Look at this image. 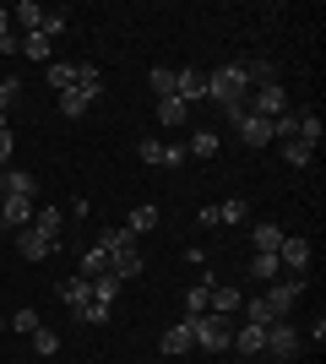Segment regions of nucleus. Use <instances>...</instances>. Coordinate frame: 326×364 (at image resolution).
Listing matches in <instances>:
<instances>
[{
    "label": "nucleus",
    "mask_w": 326,
    "mask_h": 364,
    "mask_svg": "<svg viewBox=\"0 0 326 364\" xmlns=\"http://www.w3.org/2000/svg\"><path fill=\"white\" fill-rule=\"evenodd\" d=\"M207 98H212L217 109L250 104V82H245V71H239V60H223L217 71H207Z\"/></svg>",
    "instance_id": "obj_1"
},
{
    "label": "nucleus",
    "mask_w": 326,
    "mask_h": 364,
    "mask_svg": "<svg viewBox=\"0 0 326 364\" xmlns=\"http://www.w3.org/2000/svg\"><path fill=\"white\" fill-rule=\"evenodd\" d=\"M190 337H196V348L202 353H223L234 343V332H229V316H190Z\"/></svg>",
    "instance_id": "obj_2"
},
{
    "label": "nucleus",
    "mask_w": 326,
    "mask_h": 364,
    "mask_svg": "<svg viewBox=\"0 0 326 364\" xmlns=\"http://www.w3.org/2000/svg\"><path fill=\"white\" fill-rule=\"evenodd\" d=\"M299 294H305V277H278V283H266V310H272V321H288L294 316V304H299Z\"/></svg>",
    "instance_id": "obj_3"
},
{
    "label": "nucleus",
    "mask_w": 326,
    "mask_h": 364,
    "mask_svg": "<svg viewBox=\"0 0 326 364\" xmlns=\"http://www.w3.org/2000/svg\"><path fill=\"white\" fill-rule=\"evenodd\" d=\"M266 348H272V359H299V348H305V332L299 326H288V321H272L266 326Z\"/></svg>",
    "instance_id": "obj_4"
},
{
    "label": "nucleus",
    "mask_w": 326,
    "mask_h": 364,
    "mask_svg": "<svg viewBox=\"0 0 326 364\" xmlns=\"http://www.w3.org/2000/svg\"><path fill=\"white\" fill-rule=\"evenodd\" d=\"M278 267H283V277H299L305 267H310V240L283 234V245H278Z\"/></svg>",
    "instance_id": "obj_5"
},
{
    "label": "nucleus",
    "mask_w": 326,
    "mask_h": 364,
    "mask_svg": "<svg viewBox=\"0 0 326 364\" xmlns=\"http://www.w3.org/2000/svg\"><path fill=\"white\" fill-rule=\"evenodd\" d=\"M283 109H288V92H283V82H272V87H250V114L278 120Z\"/></svg>",
    "instance_id": "obj_6"
},
{
    "label": "nucleus",
    "mask_w": 326,
    "mask_h": 364,
    "mask_svg": "<svg viewBox=\"0 0 326 364\" xmlns=\"http://www.w3.org/2000/svg\"><path fill=\"white\" fill-rule=\"evenodd\" d=\"M174 92H180V104H202V98H207V71H202V65L174 71Z\"/></svg>",
    "instance_id": "obj_7"
},
{
    "label": "nucleus",
    "mask_w": 326,
    "mask_h": 364,
    "mask_svg": "<svg viewBox=\"0 0 326 364\" xmlns=\"http://www.w3.org/2000/svg\"><path fill=\"white\" fill-rule=\"evenodd\" d=\"M141 164H153V168H180L185 164V147H163V141H141Z\"/></svg>",
    "instance_id": "obj_8"
},
{
    "label": "nucleus",
    "mask_w": 326,
    "mask_h": 364,
    "mask_svg": "<svg viewBox=\"0 0 326 364\" xmlns=\"http://www.w3.org/2000/svg\"><path fill=\"white\" fill-rule=\"evenodd\" d=\"M0 223L11 228V234H16V228H28L33 223V201L28 196H0Z\"/></svg>",
    "instance_id": "obj_9"
},
{
    "label": "nucleus",
    "mask_w": 326,
    "mask_h": 364,
    "mask_svg": "<svg viewBox=\"0 0 326 364\" xmlns=\"http://www.w3.org/2000/svg\"><path fill=\"white\" fill-rule=\"evenodd\" d=\"M49 250H55V245H49L33 223H28V228H16V256H22V261H44Z\"/></svg>",
    "instance_id": "obj_10"
},
{
    "label": "nucleus",
    "mask_w": 326,
    "mask_h": 364,
    "mask_svg": "<svg viewBox=\"0 0 326 364\" xmlns=\"http://www.w3.org/2000/svg\"><path fill=\"white\" fill-rule=\"evenodd\" d=\"M239 71H245L250 87H272V82H278V60H266V55H250V60H239Z\"/></svg>",
    "instance_id": "obj_11"
},
{
    "label": "nucleus",
    "mask_w": 326,
    "mask_h": 364,
    "mask_svg": "<svg viewBox=\"0 0 326 364\" xmlns=\"http://www.w3.org/2000/svg\"><path fill=\"white\" fill-rule=\"evenodd\" d=\"M60 299L71 304V316H82V310L93 304V283H87V277H65V283H60Z\"/></svg>",
    "instance_id": "obj_12"
},
{
    "label": "nucleus",
    "mask_w": 326,
    "mask_h": 364,
    "mask_svg": "<svg viewBox=\"0 0 326 364\" xmlns=\"http://www.w3.org/2000/svg\"><path fill=\"white\" fill-rule=\"evenodd\" d=\"M239 141H245V147H272V120L245 114V120H239Z\"/></svg>",
    "instance_id": "obj_13"
},
{
    "label": "nucleus",
    "mask_w": 326,
    "mask_h": 364,
    "mask_svg": "<svg viewBox=\"0 0 326 364\" xmlns=\"http://www.w3.org/2000/svg\"><path fill=\"white\" fill-rule=\"evenodd\" d=\"M212 289H217V283H212V277H196V283H190V289H185V316H207V304H212Z\"/></svg>",
    "instance_id": "obj_14"
},
{
    "label": "nucleus",
    "mask_w": 326,
    "mask_h": 364,
    "mask_svg": "<svg viewBox=\"0 0 326 364\" xmlns=\"http://www.w3.org/2000/svg\"><path fill=\"white\" fill-rule=\"evenodd\" d=\"M55 104H60V114H65V120H82V114H87V109L98 104V98H87L82 87H65V92H55Z\"/></svg>",
    "instance_id": "obj_15"
},
{
    "label": "nucleus",
    "mask_w": 326,
    "mask_h": 364,
    "mask_svg": "<svg viewBox=\"0 0 326 364\" xmlns=\"http://www.w3.org/2000/svg\"><path fill=\"white\" fill-rule=\"evenodd\" d=\"M158 348H163V353H190V348H196V337H190V316L180 321V326H169V332L158 337Z\"/></svg>",
    "instance_id": "obj_16"
},
{
    "label": "nucleus",
    "mask_w": 326,
    "mask_h": 364,
    "mask_svg": "<svg viewBox=\"0 0 326 364\" xmlns=\"http://www.w3.org/2000/svg\"><path fill=\"white\" fill-rule=\"evenodd\" d=\"M250 245H256V256H278L283 228H272V223H250Z\"/></svg>",
    "instance_id": "obj_17"
},
{
    "label": "nucleus",
    "mask_w": 326,
    "mask_h": 364,
    "mask_svg": "<svg viewBox=\"0 0 326 364\" xmlns=\"http://www.w3.org/2000/svg\"><path fill=\"white\" fill-rule=\"evenodd\" d=\"M109 272L120 277H141V245H125V250H114V267H109Z\"/></svg>",
    "instance_id": "obj_18"
},
{
    "label": "nucleus",
    "mask_w": 326,
    "mask_h": 364,
    "mask_svg": "<svg viewBox=\"0 0 326 364\" xmlns=\"http://www.w3.org/2000/svg\"><path fill=\"white\" fill-rule=\"evenodd\" d=\"M239 304H245V294L234 289V283H217V289H212V304H207V310H212V316H234Z\"/></svg>",
    "instance_id": "obj_19"
},
{
    "label": "nucleus",
    "mask_w": 326,
    "mask_h": 364,
    "mask_svg": "<svg viewBox=\"0 0 326 364\" xmlns=\"http://www.w3.org/2000/svg\"><path fill=\"white\" fill-rule=\"evenodd\" d=\"M234 353H266V326H239V332H234Z\"/></svg>",
    "instance_id": "obj_20"
},
{
    "label": "nucleus",
    "mask_w": 326,
    "mask_h": 364,
    "mask_svg": "<svg viewBox=\"0 0 326 364\" xmlns=\"http://www.w3.org/2000/svg\"><path fill=\"white\" fill-rule=\"evenodd\" d=\"M109 267H114V256H109L104 245H87V250H82V277H104Z\"/></svg>",
    "instance_id": "obj_21"
},
{
    "label": "nucleus",
    "mask_w": 326,
    "mask_h": 364,
    "mask_svg": "<svg viewBox=\"0 0 326 364\" xmlns=\"http://www.w3.org/2000/svg\"><path fill=\"white\" fill-rule=\"evenodd\" d=\"M38 22H44V6H38V0H16L11 6V28H38Z\"/></svg>",
    "instance_id": "obj_22"
},
{
    "label": "nucleus",
    "mask_w": 326,
    "mask_h": 364,
    "mask_svg": "<svg viewBox=\"0 0 326 364\" xmlns=\"http://www.w3.org/2000/svg\"><path fill=\"white\" fill-rule=\"evenodd\" d=\"M33 191H38V180H33L28 168H6V191L0 196H28L33 201Z\"/></svg>",
    "instance_id": "obj_23"
},
{
    "label": "nucleus",
    "mask_w": 326,
    "mask_h": 364,
    "mask_svg": "<svg viewBox=\"0 0 326 364\" xmlns=\"http://www.w3.org/2000/svg\"><path fill=\"white\" fill-rule=\"evenodd\" d=\"M33 228H38V234H44L49 245H60V228H65V213H55V207H49V213H33Z\"/></svg>",
    "instance_id": "obj_24"
},
{
    "label": "nucleus",
    "mask_w": 326,
    "mask_h": 364,
    "mask_svg": "<svg viewBox=\"0 0 326 364\" xmlns=\"http://www.w3.org/2000/svg\"><path fill=\"white\" fill-rule=\"evenodd\" d=\"M217 223H229V228H239V223H250V201H239V196H229L223 207H217Z\"/></svg>",
    "instance_id": "obj_25"
},
{
    "label": "nucleus",
    "mask_w": 326,
    "mask_h": 364,
    "mask_svg": "<svg viewBox=\"0 0 326 364\" xmlns=\"http://www.w3.org/2000/svg\"><path fill=\"white\" fill-rule=\"evenodd\" d=\"M87 283H93V299H104V304H114V299H120V289H125V283H120L114 272H104V277H87Z\"/></svg>",
    "instance_id": "obj_26"
},
{
    "label": "nucleus",
    "mask_w": 326,
    "mask_h": 364,
    "mask_svg": "<svg viewBox=\"0 0 326 364\" xmlns=\"http://www.w3.org/2000/svg\"><path fill=\"white\" fill-rule=\"evenodd\" d=\"M217 147H223V141H217V131H196V136H190V158H217Z\"/></svg>",
    "instance_id": "obj_27"
},
{
    "label": "nucleus",
    "mask_w": 326,
    "mask_h": 364,
    "mask_svg": "<svg viewBox=\"0 0 326 364\" xmlns=\"http://www.w3.org/2000/svg\"><path fill=\"white\" fill-rule=\"evenodd\" d=\"M294 136H299V114H294V109H283L278 120H272V141H294Z\"/></svg>",
    "instance_id": "obj_28"
},
{
    "label": "nucleus",
    "mask_w": 326,
    "mask_h": 364,
    "mask_svg": "<svg viewBox=\"0 0 326 364\" xmlns=\"http://www.w3.org/2000/svg\"><path fill=\"white\" fill-rule=\"evenodd\" d=\"M250 277H261V283H278V277H283L278 256H250Z\"/></svg>",
    "instance_id": "obj_29"
},
{
    "label": "nucleus",
    "mask_w": 326,
    "mask_h": 364,
    "mask_svg": "<svg viewBox=\"0 0 326 364\" xmlns=\"http://www.w3.org/2000/svg\"><path fill=\"white\" fill-rule=\"evenodd\" d=\"M49 87H55V92H65V87H77V65H65V60H55V65H49Z\"/></svg>",
    "instance_id": "obj_30"
},
{
    "label": "nucleus",
    "mask_w": 326,
    "mask_h": 364,
    "mask_svg": "<svg viewBox=\"0 0 326 364\" xmlns=\"http://www.w3.org/2000/svg\"><path fill=\"white\" fill-rule=\"evenodd\" d=\"M49 49L55 44H49L44 33H22V55H28V60H49Z\"/></svg>",
    "instance_id": "obj_31"
},
{
    "label": "nucleus",
    "mask_w": 326,
    "mask_h": 364,
    "mask_svg": "<svg viewBox=\"0 0 326 364\" xmlns=\"http://www.w3.org/2000/svg\"><path fill=\"white\" fill-rule=\"evenodd\" d=\"M283 158H288V164H294V168H305V164H310V158H315V147H310V141H283Z\"/></svg>",
    "instance_id": "obj_32"
},
{
    "label": "nucleus",
    "mask_w": 326,
    "mask_h": 364,
    "mask_svg": "<svg viewBox=\"0 0 326 364\" xmlns=\"http://www.w3.org/2000/svg\"><path fill=\"white\" fill-rule=\"evenodd\" d=\"M185 114H190V104H180V98H163V104H158V120L163 125H185Z\"/></svg>",
    "instance_id": "obj_33"
},
{
    "label": "nucleus",
    "mask_w": 326,
    "mask_h": 364,
    "mask_svg": "<svg viewBox=\"0 0 326 364\" xmlns=\"http://www.w3.org/2000/svg\"><path fill=\"white\" fill-rule=\"evenodd\" d=\"M77 87L87 92V98H98V92H104V76H98V65H77Z\"/></svg>",
    "instance_id": "obj_34"
},
{
    "label": "nucleus",
    "mask_w": 326,
    "mask_h": 364,
    "mask_svg": "<svg viewBox=\"0 0 326 364\" xmlns=\"http://www.w3.org/2000/svg\"><path fill=\"white\" fill-rule=\"evenodd\" d=\"M16 98H22V82H16V76H0V120L11 114V104H16Z\"/></svg>",
    "instance_id": "obj_35"
},
{
    "label": "nucleus",
    "mask_w": 326,
    "mask_h": 364,
    "mask_svg": "<svg viewBox=\"0 0 326 364\" xmlns=\"http://www.w3.org/2000/svg\"><path fill=\"white\" fill-rule=\"evenodd\" d=\"M98 245L114 256V250H125V245H136V234H131V228H109V234H98Z\"/></svg>",
    "instance_id": "obj_36"
},
{
    "label": "nucleus",
    "mask_w": 326,
    "mask_h": 364,
    "mask_svg": "<svg viewBox=\"0 0 326 364\" xmlns=\"http://www.w3.org/2000/svg\"><path fill=\"white\" fill-rule=\"evenodd\" d=\"M153 92H158V104H163V98H180V92H174V71H169V65H158V71H153Z\"/></svg>",
    "instance_id": "obj_37"
},
{
    "label": "nucleus",
    "mask_w": 326,
    "mask_h": 364,
    "mask_svg": "<svg viewBox=\"0 0 326 364\" xmlns=\"http://www.w3.org/2000/svg\"><path fill=\"white\" fill-rule=\"evenodd\" d=\"M239 310H245V321H250V326H272V310H266V299H245Z\"/></svg>",
    "instance_id": "obj_38"
},
{
    "label": "nucleus",
    "mask_w": 326,
    "mask_h": 364,
    "mask_svg": "<svg viewBox=\"0 0 326 364\" xmlns=\"http://www.w3.org/2000/svg\"><path fill=\"white\" fill-rule=\"evenodd\" d=\"M125 228H131V234H147V228H158V207H136Z\"/></svg>",
    "instance_id": "obj_39"
},
{
    "label": "nucleus",
    "mask_w": 326,
    "mask_h": 364,
    "mask_svg": "<svg viewBox=\"0 0 326 364\" xmlns=\"http://www.w3.org/2000/svg\"><path fill=\"white\" fill-rule=\"evenodd\" d=\"M299 141L321 147V114H299Z\"/></svg>",
    "instance_id": "obj_40"
},
{
    "label": "nucleus",
    "mask_w": 326,
    "mask_h": 364,
    "mask_svg": "<svg viewBox=\"0 0 326 364\" xmlns=\"http://www.w3.org/2000/svg\"><path fill=\"white\" fill-rule=\"evenodd\" d=\"M109 316H114V304H104V299H93V304H87V310H82V316L77 321H87V326H104V321Z\"/></svg>",
    "instance_id": "obj_41"
},
{
    "label": "nucleus",
    "mask_w": 326,
    "mask_h": 364,
    "mask_svg": "<svg viewBox=\"0 0 326 364\" xmlns=\"http://www.w3.org/2000/svg\"><path fill=\"white\" fill-rule=\"evenodd\" d=\"M33 33H44L49 44H55V38H60V33H65V16H60V11H44V22H38V28H33Z\"/></svg>",
    "instance_id": "obj_42"
},
{
    "label": "nucleus",
    "mask_w": 326,
    "mask_h": 364,
    "mask_svg": "<svg viewBox=\"0 0 326 364\" xmlns=\"http://www.w3.org/2000/svg\"><path fill=\"white\" fill-rule=\"evenodd\" d=\"M33 348H38V353H55V348H60V332H55V326H38V332H33Z\"/></svg>",
    "instance_id": "obj_43"
},
{
    "label": "nucleus",
    "mask_w": 326,
    "mask_h": 364,
    "mask_svg": "<svg viewBox=\"0 0 326 364\" xmlns=\"http://www.w3.org/2000/svg\"><path fill=\"white\" fill-rule=\"evenodd\" d=\"M38 326H44V321H38V310H16V316H11V332H38Z\"/></svg>",
    "instance_id": "obj_44"
},
{
    "label": "nucleus",
    "mask_w": 326,
    "mask_h": 364,
    "mask_svg": "<svg viewBox=\"0 0 326 364\" xmlns=\"http://www.w3.org/2000/svg\"><path fill=\"white\" fill-rule=\"evenodd\" d=\"M11 147H16V141H11V125L0 120V168H11Z\"/></svg>",
    "instance_id": "obj_45"
},
{
    "label": "nucleus",
    "mask_w": 326,
    "mask_h": 364,
    "mask_svg": "<svg viewBox=\"0 0 326 364\" xmlns=\"http://www.w3.org/2000/svg\"><path fill=\"white\" fill-rule=\"evenodd\" d=\"M6 33H16L11 28V11H0V38H6Z\"/></svg>",
    "instance_id": "obj_46"
},
{
    "label": "nucleus",
    "mask_w": 326,
    "mask_h": 364,
    "mask_svg": "<svg viewBox=\"0 0 326 364\" xmlns=\"http://www.w3.org/2000/svg\"><path fill=\"white\" fill-rule=\"evenodd\" d=\"M6 326H11V321H6V316H0V337H6Z\"/></svg>",
    "instance_id": "obj_47"
},
{
    "label": "nucleus",
    "mask_w": 326,
    "mask_h": 364,
    "mask_svg": "<svg viewBox=\"0 0 326 364\" xmlns=\"http://www.w3.org/2000/svg\"><path fill=\"white\" fill-rule=\"evenodd\" d=\"M0 191H6V168H0Z\"/></svg>",
    "instance_id": "obj_48"
}]
</instances>
